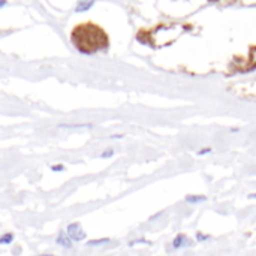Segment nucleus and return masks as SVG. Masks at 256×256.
I'll return each instance as SVG.
<instances>
[{
  "label": "nucleus",
  "mask_w": 256,
  "mask_h": 256,
  "mask_svg": "<svg viewBox=\"0 0 256 256\" xmlns=\"http://www.w3.org/2000/svg\"><path fill=\"white\" fill-rule=\"evenodd\" d=\"M70 42L80 52L84 54L99 52L110 46L108 34L104 28L93 22H84L74 27L70 32Z\"/></svg>",
  "instance_id": "1"
},
{
  "label": "nucleus",
  "mask_w": 256,
  "mask_h": 256,
  "mask_svg": "<svg viewBox=\"0 0 256 256\" xmlns=\"http://www.w3.org/2000/svg\"><path fill=\"white\" fill-rule=\"evenodd\" d=\"M66 232H68V236L72 238L74 243H81V242H84L86 237H87V234H86V231L82 230V226H81L80 222H72V224H69L68 228H66Z\"/></svg>",
  "instance_id": "2"
},
{
  "label": "nucleus",
  "mask_w": 256,
  "mask_h": 256,
  "mask_svg": "<svg viewBox=\"0 0 256 256\" xmlns=\"http://www.w3.org/2000/svg\"><path fill=\"white\" fill-rule=\"evenodd\" d=\"M56 244L60 246V248H63V249H70V248L74 246V242H72V238L68 236V232L60 231V234H58L57 238H56Z\"/></svg>",
  "instance_id": "3"
},
{
  "label": "nucleus",
  "mask_w": 256,
  "mask_h": 256,
  "mask_svg": "<svg viewBox=\"0 0 256 256\" xmlns=\"http://www.w3.org/2000/svg\"><path fill=\"white\" fill-rule=\"evenodd\" d=\"M188 244H189V238H188L186 234H178V236L174 238V242H172V248H174L176 250L183 249V248H186Z\"/></svg>",
  "instance_id": "4"
},
{
  "label": "nucleus",
  "mask_w": 256,
  "mask_h": 256,
  "mask_svg": "<svg viewBox=\"0 0 256 256\" xmlns=\"http://www.w3.org/2000/svg\"><path fill=\"white\" fill-rule=\"evenodd\" d=\"M184 201L189 204H200V202H206L207 196L206 195H186Z\"/></svg>",
  "instance_id": "5"
},
{
  "label": "nucleus",
  "mask_w": 256,
  "mask_h": 256,
  "mask_svg": "<svg viewBox=\"0 0 256 256\" xmlns=\"http://www.w3.org/2000/svg\"><path fill=\"white\" fill-rule=\"evenodd\" d=\"M110 242H111L110 238H99V240H90V242H87V246H88V248H99V246L108 244Z\"/></svg>",
  "instance_id": "6"
},
{
  "label": "nucleus",
  "mask_w": 256,
  "mask_h": 256,
  "mask_svg": "<svg viewBox=\"0 0 256 256\" xmlns=\"http://www.w3.org/2000/svg\"><path fill=\"white\" fill-rule=\"evenodd\" d=\"M94 0H80L78 4H76V12H82V10H87L92 4H93Z\"/></svg>",
  "instance_id": "7"
},
{
  "label": "nucleus",
  "mask_w": 256,
  "mask_h": 256,
  "mask_svg": "<svg viewBox=\"0 0 256 256\" xmlns=\"http://www.w3.org/2000/svg\"><path fill=\"white\" fill-rule=\"evenodd\" d=\"M12 242H14V234H10V232H6V234H3L0 237V244L2 246H9Z\"/></svg>",
  "instance_id": "8"
},
{
  "label": "nucleus",
  "mask_w": 256,
  "mask_h": 256,
  "mask_svg": "<svg viewBox=\"0 0 256 256\" xmlns=\"http://www.w3.org/2000/svg\"><path fill=\"white\" fill-rule=\"evenodd\" d=\"M63 170H64L63 165H52L51 166V171H54V172H58V171H63Z\"/></svg>",
  "instance_id": "9"
},
{
  "label": "nucleus",
  "mask_w": 256,
  "mask_h": 256,
  "mask_svg": "<svg viewBox=\"0 0 256 256\" xmlns=\"http://www.w3.org/2000/svg\"><path fill=\"white\" fill-rule=\"evenodd\" d=\"M112 153H114L112 150H110V152H105V153H102V156H100V158H111V156H112Z\"/></svg>",
  "instance_id": "10"
},
{
  "label": "nucleus",
  "mask_w": 256,
  "mask_h": 256,
  "mask_svg": "<svg viewBox=\"0 0 256 256\" xmlns=\"http://www.w3.org/2000/svg\"><path fill=\"white\" fill-rule=\"evenodd\" d=\"M212 150L210 148H202L201 152H198V154H206V153H210Z\"/></svg>",
  "instance_id": "11"
},
{
  "label": "nucleus",
  "mask_w": 256,
  "mask_h": 256,
  "mask_svg": "<svg viewBox=\"0 0 256 256\" xmlns=\"http://www.w3.org/2000/svg\"><path fill=\"white\" fill-rule=\"evenodd\" d=\"M248 198H250V200H256V194H250Z\"/></svg>",
  "instance_id": "12"
},
{
  "label": "nucleus",
  "mask_w": 256,
  "mask_h": 256,
  "mask_svg": "<svg viewBox=\"0 0 256 256\" xmlns=\"http://www.w3.org/2000/svg\"><path fill=\"white\" fill-rule=\"evenodd\" d=\"M40 256H54V255H40Z\"/></svg>",
  "instance_id": "13"
}]
</instances>
